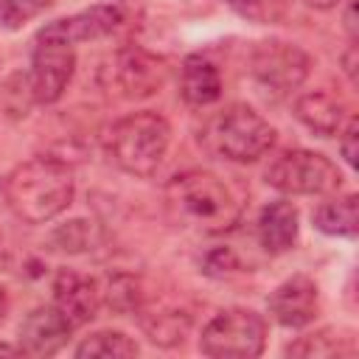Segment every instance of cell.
<instances>
[{
    "mask_svg": "<svg viewBox=\"0 0 359 359\" xmlns=\"http://www.w3.org/2000/svg\"><path fill=\"white\" fill-rule=\"evenodd\" d=\"M76 194L73 168L56 157H31L3 180L6 208L25 224H45L70 208Z\"/></svg>",
    "mask_w": 359,
    "mask_h": 359,
    "instance_id": "6da1fadb",
    "label": "cell"
},
{
    "mask_svg": "<svg viewBox=\"0 0 359 359\" xmlns=\"http://www.w3.org/2000/svg\"><path fill=\"white\" fill-rule=\"evenodd\" d=\"M165 210L174 222L202 230V233H227L241 222V202L233 188L202 168L174 174L163 191Z\"/></svg>",
    "mask_w": 359,
    "mask_h": 359,
    "instance_id": "7a4b0ae2",
    "label": "cell"
},
{
    "mask_svg": "<svg viewBox=\"0 0 359 359\" xmlns=\"http://www.w3.org/2000/svg\"><path fill=\"white\" fill-rule=\"evenodd\" d=\"M171 143V126L157 112H132L115 121L107 132V151L112 163L132 177L157 174Z\"/></svg>",
    "mask_w": 359,
    "mask_h": 359,
    "instance_id": "3957f363",
    "label": "cell"
},
{
    "mask_svg": "<svg viewBox=\"0 0 359 359\" xmlns=\"http://www.w3.org/2000/svg\"><path fill=\"white\" fill-rule=\"evenodd\" d=\"M205 146L233 163H255L275 146V129L250 104H230L205 126Z\"/></svg>",
    "mask_w": 359,
    "mask_h": 359,
    "instance_id": "277c9868",
    "label": "cell"
},
{
    "mask_svg": "<svg viewBox=\"0 0 359 359\" xmlns=\"http://www.w3.org/2000/svg\"><path fill=\"white\" fill-rule=\"evenodd\" d=\"M266 185L294 196H328L342 185L339 168L320 151L286 149L266 168Z\"/></svg>",
    "mask_w": 359,
    "mask_h": 359,
    "instance_id": "5b68a950",
    "label": "cell"
},
{
    "mask_svg": "<svg viewBox=\"0 0 359 359\" xmlns=\"http://www.w3.org/2000/svg\"><path fill=\"white\" fill-rule=\"evenodd\" d=\"M247 73H250L255 90L266 101H283L306 81L309 56L297 45H289L280 39L258 42L250 53Z\"/></svg>",
    "mask_w": 359,
    "mask_h": 359,
    "instance_id": "8992f818",
    "label": "cell"
},
{
    "mask_svg": "<svg viewBox=\"0 0 359 359\" xmlns=\"http://www.w3.org/2000/svg\"><path fill=\"white\" fill-rule=\"evenodd\" d=\"M266 345V323L252 309L219 311L199 337V351L216 359H252Z\"/></svg>",
    "mask_w": 359,
    "mask_h": 359,
    "instance_id": "52a82bcc",
    "label": "cell"
},
{
    "mask_svg": "<svg viewBox=\"0 0 359 359\" xmlns=\"http://www.w3.org/2000/svg\"><path fill=\"white\" fill-rule=\"evenodd\" d=\"M76 67L73 45L34 36L31 70H28V90L36 104H56L67 90Z\"/></svg>",
    "mask_w": 359,
    "mask_h": 359,
    "instance_id": "ba28073f",
    "label": "cell"
},
{
    "mask_svg": "<svg viewBox=\"0 0 359 359\" xmlns=\"http://www.w3.org/2000/svg\"><path fill=\"white\" fill-rule=\"evenodd\" d=\"M266 309L283 328H303L320 311V289L309 275H292L266 297Z\"/></svg>",
    "mask_w": 359,
    "mask_h": 359,
    "instance_id": "9c48e42d",
    "label": "cell"
},
{
    "mask_svg": "<svg viewBox=\"0 0 359 359\" xmlns=\"http://www.w3.org/2000/svg\"><path fill=\"white\" fill-rule=\"evenodd\" d=\"M53 306L73 328L87 325L101 309V283L76 269H59L53 278Z\"/></svg>",
    "mask_w": 359,
    "mask_h": 359,
    "instance_id": "30bf717a",
    "label": "cell"
},
{
    "mask_svg": "<svg viewBox=\"0 0 359 359\" xmlns=\"http://www.w3.org/2000/svg\"><path fill=\"white\" fill-rule=\"evenodd\" d=\"M73 325L65 320V314L56 306H39L25 314L17 331V345L28 356H53L59 353L70 339Z\"/></svg>",
    "mask_w": 359,
    "mask_h": 359,
    "instance_id": "8fae6325",
    "label": "cell"
},
{
    "mask_svg": "<svg viewBox=\"0 0 359 359\" xmlns=\"http://www.w3.org/2000/svg\"><path fill=\"white\" fill-rule=\"evenodd\" d=\"M121 22V8L118 6H90L79 14L53 20L48 25H42L36 31V36L42 39H56L65 45H76V42H87V39H101L107 34H112Z\"/></svg>",
    "mask_w": 359,
    "mask_h": 359,
    "instance_id": "7c38bea8",
    "label": "cell"
},
{
    "mask_svg": "<svg viewBox=\"0 0 359 359\" xmlns=\"http://www.w3.org/2000/svg\"><path fill=\"white\" fill-rule=\"evenodd\" d=\"M118 84L129 98H146L154 95L165 81V62L140 50L129 48L118 56Z\"/></svg>",
    "mask_w": 359,
    "mask_h": 359,
    "instance_id": "4fadbf2b",
    "label": "cell"
},
{
    "mask_svg": "<svg viewBox=\"0 0 359 359\" xmlns=\"http://www.w3.org/2000/svg\"><path fill=\"white\" fill-rule=\"evenodd\" d=\"M297 230H300V219H297V208L292 202L275 199V202L261 208V213H258V241L269 255L289 252L297 241Z\"/></svg>",
    "mask_w": 359,
    "mask_h": 359,
    "instance_id": "5bb4252c",
    "label": "cell"
},
{
    "mask_svg": "<svg viewBox=\"0 0 359 359\" xmlns=\"http://www.w3.org/2000/svg\"><path fill=\"white\" fill-rule=\"evenodd\" d=\"M294 115L306 129H311L320 137L339 135V129L345 126V104L325 90L303 93L294 101Z\"/></svg>",
    "mask_w": 359,
    "mask_h": 359,
    "instance_id": "9a60e30c",
    "label": "cell"
},
{
    "mask_svg": "<svg viewBox=\"0 0 359 359\" xmlns=\"http://www.w3.org/2000/svg\"><path fill=\"white\" fill-rule=\"evenodd\" d=\"M180 93L191 107H208V104L219 101V95H222L219 67L199 53L188 56L182 62V73H180Z\"/></svg>",
    "mask_w": 359,
    "mask_h": 359,
    "instance_id": "2e32d148",
    "label": "cell"
},
{
    "mask_svg": "<svg viewBox=\"0 0 359 359\" xmlns=\"http://www.w3.org/2000/svg\"><path fill=\"white\" fill-rule=\"evenodd\" d=\"M311 222L320 233L325 236H356L359 227V202L356 194H342V196H331L323 205L314 208Z\"/></svg>",
    "mask_w": 359,
    "mask_h": 359,
    "instance_id": "e0dca14e",
    "label": "cell"
},
{
    "mask_svg": "<svg viewBox=\"0 0 359 359\" xmlns=\"http://www.w3.org/2000/svg\"><path fill=\"white\" fill-rule=\"evenodd\" d=\"M140 325L143 331L149 334V339L154 345H163V348H171L177 342L185 339V331H188V314L185 311H177V309H140Z\"/></svg>",
    "mask_w": 359,
    "mask_h": 359,
    "instance_id": "ac0fdd59",
    "label": "cell"
},
{
    "mask_svg": "<svg viewBox=\"0 0 359 359\" xmlns=\"http://www.w3.org/2000/svg\"><path fill=\"white\" fill-rule=\"evenodd\" d=\"M356 351L353 337H339L337 328H323L317 334L300 337L286 348L289 356H351Z\"/></svg>",
    "mask_w": 359,
    "mask_h": 359,
    "instance_id": "d6986e66",
    "label": "cell"
},
{
    "mask_svg": "<svg viewBox=\"0 0 359 359\" xmlns=\"http://www.w3.org/2000/svg\"><path fill=\"white\" fill-rule=\"evenodd\" d=\"M76 356H101V359H123V356H137V342L126 337L123 331H95L84 337L76 348Z\"/></svg>",
    "mask_w": 359,
    "mask_h": 359,
    "instance_id": "ffe728a7",
    "label": "cell"
},
{
    "mask_svg": "<svg viewBox=\"0 0 359 359\" xmlns=\"http://www.w3.org/2000/svg\"><path fill=\"white\" fill-rule=\"evenodd\" d=\"M53 3L56 0H0V28L17 31L28 20H34L42 11H48Z\"/></svg>",
    "mask_w": 359,
    "mask_h": 359,
    "instance_id": "44dd1931",
    "label": "cell"
},
{
    "mask_svg": "<svg viewBox=\"0 0 359 359\" xmlns=\"http://www.w3.org/2000/svg\"><path fill=\"white\" fill-rule=\"evenodd\" d=\"M90 224L93 222L76 219V222H67L65 227H59L50 236L53 250H59V252H84V250H90V244H93V227Z\"/></svg>",
    "mask_w": 359,
    "mask_h": 359,
    "instance_id": "7402d4cb",
    "label": "cell"
},
{
    "mask_svg": "<svg viewBox=\"0 0 359 359\" xmlns=\"http://www.w3.org/2000/svg\"><path fill=\"white\" fill-rule=\"evenodd\" d=\"M356 137H359V123L356 118H351L342 129H339V154L345 157V163L353 168L356 165Z\"/></svg>",
    "mask_w": 359,
    "mask_h": 359,
    "instance_id": "603a6c76",
    "label": "cell"
},
{
    "mask_svg": "<svg viewBox=\"0 0 359 359\" xmlns=\"http://www.w3.org/2000/svg\"><path fill=\"white\" fill-rule=\"evenodd\" d=\"M342 67H345V76L351 79V84L356 81V45L351 42V48L345 50V56H342Z\"/></svg>",
    "mask_w": 359,
    "mask_h": 359,
    "instance_id": "cb8c5ba5",
    "label": "cell"
},
{
    "mask_svg": "<svg viewBox=\"0 0 359 359\" xmlns=\"http://www.w3.org/2000/svg\"><path fill=\"white\" fill-rule=\"evenodd\" d=\"M227 6H233L238 14H247V17H252V14H258V3L261 0H224Z\"/></svg>",
    "mask_w": 359,
    "mask_h": 359,
    "instance_id": "d4e9b609",
    "label": "cell"
},
{
    "mask_svg": "<svg viewBox=\"0 0 359 359\" xmlns=\"http://www.w3.org/2000/svg\"><path fill=\"white\" fill-rule=\"evenodd\" d=\"M345 28H348V34H351V42L356 39V22H353V3H348V8H345Z\"/></svg>",
    "mask_w": 359,
    "mask_h": 359,
    "instance_id": "484cf974",
    "label": "cell"
},
{
    "mask_svg": "<svg viewBox=\"0 0 359 359\" xmlns=\"http://www.w3.org/2000/svg\"><path fill=\"white\" fill-rule=\"evenodd\" d=\"M311 8H317V11H328V8H334L339 0H306Z\"/></svg>",
    "mask_w": 359,
    "mask_h": 359,
    "instance_id": "4316f807",
    "label": "cell"
},
{
    "mask_svg": "<svg viewBox=\"0 0 359 359\" xmlns=\"http://www.w3.org/2000/svg\"><path fill=\"white\" fill-rule=\"evenodd\" d=\"M6 314H8V292L6 286H0V323L6 320Z\"/></svg>",
    "mask_w": 359,
    "mask_h": 359,
    "instance_id": "83f0119b",
    "label": "cell"
},
{
    "mask_svg": "<svg viewBox=\"0 0 359 359\" xmlns=\"http://www.w3.org/2000/svg\"><path fill=\"white\" fill-rule=\"evenodd\" d=\"M0 353H3V356H17V353H22V348H20V345H3V342H0Z\"/></svg>",
    "mask_w": 359,
    "mask_h": 359,
    "instance_id": "f1b7e54d",
    "label": "cell"
}]
</instances>
